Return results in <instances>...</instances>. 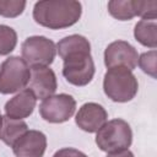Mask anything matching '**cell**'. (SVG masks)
Returning <instances> with one entry per match:
<instances>
[{
  "label": "cell",
  "mask_w": 157,
  "mask_h": 157,
  "mask_svg": "<svg viewBox=\"0 0 157 157\" xmlns=\"http://www.w3.org/2000/svg\"><path fill=\"white\" fill-rule=\"evenodd\" d=\"M56 52L63 59V76L77 87L88 85L96 72L94 61L91 55V44L81 34H71L60 39Z\"/></svg>",
  "instance_id": "cell-1"
},
{
  "label": "cell",
  "mask_w": 157,
  "mask_h": 157,
  "mask_svg": "<svg viewBox=\"0 0 157 157\" xmlns=\"http://www.w3.org/2000/svg\"><path fill=\"white\" fill-rule=\"evenodd\" d=\"M82 15V5L75 0H45L38 1L33 7L34 21L49 29H63L78 22Z\"/></svg>",
  "instance_id": "cell-2"
},
{
  "label": "cell",
  "mask_w": 157,
  "mask_h": 157,
  "mask_svg": "<svg viewBox=\"0 0 157 157\" xmlns=\"http://www.w3.org/2000/svg\"><path fill=\"white\" fill-rule=\"evenodd\" d=\"M137 90V78L129 69L124 66H115L107 70L103 78V91L113 102H129L135 98Z\"/></svg>",
  "instance_id": "cell-3"
},
{
  "label": "cell",
  "mask_w": 157,
  "mask_h": 157,
  "mask_svg": "<svg viewBox=\"0 0 157 157\" xmlns=\"http://www.w3.org/2000/svg\"><path fill=\"white\" fill-rule=\"evenodd\" d=\"M132 142V131L124 119H112L96 132V144L103 152L115 153L129 150Z\"/></svg>",
  "instance_id": "cell-4"
},
{
  "label": "cell",
  "mask_w": 157,
  "mask_h": 157,
  "mask_svg": "<svg viewBox=\"0 0 157 157\" xmlns=\"http://www.w3.org/2000/svg\"><path fill=\"white\" fill-rule=\"evenodd\" d=\"M31 78L27 63L17 56H9L0 65V93L11 94L25 90Z\"/></svg>",
  "instance_id": "cell-5"
},
{
  "label": "cell",
  "mask_w": 157,
  "mask_h": 157,
  "mask_svg": "<svg viewBox=\"0 0 157 157\" xmlns=\"http://www.w3.org/2000/svg\"><path fill=\"white\" fill-rule=\"evenodd\" d=\"M22 59L28 66H49L56 55V44L44 36H32L21 47Z\"/></svg>",
  "instance_id": "cell-6"
},
{
  "label": "cell",
  "mask_w": 157,
  "mask_h": 157,
  "mask_svg": "<svg viewBox=\"0 0 157 157\" xmlns=\"http://www.w3.org/2000/svg\"><path fill=\"white\" fill-rule=\"evenodd\" d=\"M76 110V101L71 94L59 93L47 97L39 105L40 117L53 124L67 121Z\"/></svg>",
  "instance_id": "cell-7"
},
{
  "label": "cell",
  "mask_w": 157,
  "mask_h": 157,
  "mask_svg": "<svg viewBox=\"0 0 157 157\" xmlns=\"http://www.w3.org/2000/svg\"><path fill=\"white\" fill-rule=\"evenodd\" d=\"M139 53L129 42L115 40L108 44L104 50V65L110 69L115 66H124L132 71L137 66Z\"/></svg>",
  "instance_id": "cell-8"
},
{
  "label": "cell",
  "mask_w": 157,
  "mask_h": 157,
  "mask_svg": "<svg viewBox=\"0 0 157 157\" xmlns=\"http://www.w3.org/2000/svg\"><path fill=\"white\" fill-rule=\"evenodd\" d=\"M28 88L37 99L43 101L53 96L58 88V81L53 69L49 66H32Z\"/></svg>",
  "instance_id": "cell-9"
},
{
  "label": "cell",
  "mask_w": 157,
  "mask_h": 157,
  "mask_svg": "<svg viewBox=\"0 0 157 157\" xmlns=\"http://www.w3.org/2000/svg\"><path fill=\"white\" fill-rule=\"evenodd\" d=\"M107 121V110L101 104L94 102L82 104L75 117L76 125L86 132H97Z\"/></svg>",
  "instance_id": "cell-10"
},
{
  "label": "cell",
  "mask_w": 157,
  "mask_h": 157,
  "mask_svg": "<svg viewBox=\"0 0 157 157\" xmlns=\"http://www.w3.org/2000/svg\"><path fill=\"white\" fill-rule=\"evenodd\" d=\"M47 150V136L38 130L26 131L12 146L16 157H43Z\"/></svg>",
  "instance_id": "cell-11"
},
{
  "label": "cell",
  "mask_w": 157,
  "mask_h": 157,
  "mask_svg": "<svg viewBox=\"0 0 157 157\" xmlns=\"http://www.w3.org/2000/svg\"><path fill=\"white\" fill-rule=\"evenodd\" d=\"M36 103L37 98L33 94V92L29 88H25L6 102L4 107L5 115L11 119L23 120L33 113Z\"/></svg>",
  "instance_id": "cell-12"
},
{
  "label": "cell",
  "mask_w": 157,
  "mask_h": 157,
  "mask_svg": "<svg viewBox=\"0 0 157 157\" xmlns=\"http://www.w3.org/2000/svg\"><path fill=\"white\" fill-rule=\"evenodd\" d=\"M28 131V125L23 120L11 119L9 117H2V125L0 128V140L12 147L13 144L26 132Z\"/></svg>",
  "instance_id": "cell-13"
},
{
  "label": "cell",
  "mask_w": 157,
  "mask_h": 157,
  "mask_svg": "<svg viewBox=\"0 0 157 157\" xmlns=\"http://www.w3.org/2000/svg\"><path fill=\"white\" fill-rule=\"evenodd\" d=\"M135 39L144 47L156 49L157 47V23L153 20H140L134 28Z\"/></svg>",
  "instance_id": "cell-14"
},
{
  "label": "cell",
  "mask_w": 157,
  "mask_h": 157,
  "mask_svg": "<svg viewBox=\"0 0 157 157\" xmlns=\"http://www.w3.org/2000/svg\"><path fill=\"white\" fill-rule=\"evenodd\" d=\"M108 12L119 21H129L136 16L135 0H112L108 2Z\"/></svg>",
  "instance_id": "cell-15"
},
{
  "label": "cell",
  "mask_w": 157,
  "mask_h": 157,
  "mask_svg": "<svg viewBox=\"0 0 157 157\" xmlns=\"http://www.w3.org/2000/svg\"><path fill=\"white\" fill-rule=\"evenodd\" d=\"M17 44L16 31L6 25H0V56L9 55Z\"/></svg>",
  "instance_id": "cell-16"
},
{
  "label": "cell",
  "mask_w": 157,
  "mask_h": 157,
  "mask_svg": "<svg viewBox=\"0 0 157 157\" xmlns=\"http://www.w3.org/2000/svg\"><path fill=\"white\" fill-rule=\"evenodd\" d=\"M26 7L23 0H0V16L15 18L20 16Z\"/></svg>",
  "instance_id": "cell-17"
},
{
  "label": "cell",
  "mask_w": 157,
  "mask_h": 157,
  "mask_svg": "<svg viewBox=\"0 0 157 157\" xmlns=\"http://www.w3.org/2000/svg\"><path fill=\"white\" fill-rule=\"evenodd\" d=\"M156 61H157V52H156V49H152L150 52L142 53L139 56L137 65L145 74L150 75L152 78H156V70H157Z\"/></svg>",
  "instance_id": "cell-18"
},
{
  "label": "cell",
  "mask_w": 157,
  "mask_h": 157,
  "mask_svg": "<svg viewBox=\"0 0 157 157\" xmlns=\"http://www.w3.org/2000/svg\"><path fill=\"white\" fill-rule=\"evenodd\" d=\"M135 11L136 16L141 17V20H156L157 17V1H142L135 0Z\"/></svg>",
  "instance_id": "cell-19"
},
{
  "label": "cell",
  "mask_w": 157,
  "mask_h": 157,
  "mask_svg": "<svg viewBox=\"0 0 157 157\" xmlns=\"http://www.w3.org/2000/svg\"><path fill=\"white\" fill-rule=\"evenodd\" d=\"M53 157H88V156L76 148L64 147V148H60L59 151H56Z\"/></svg>",
  "instance_id": "cell-20"
},
{
  "label": "cell",
  "mask_w": 157,
  "mask_h": 157,
  "mask_svg": "<svg viewBox=\"0 0 157 157\" xmlns=\"http://www.w3.org/2000/svg\"><path fill=\"white\" fill-rule=\"evenodd\" d=\"M107 157H135L134 153L129 150L121 151V152H115V153H108Z\"/></svg>",
  "instance_id": "cell-21"
},
{
  "label": "cell",
  "mask_w": 157,
  "mask_h": 157,
  "mask_svg": "<svg viewBox=\"0 0 157 157\" xmlns=\"http://www.w3.org/2000/svg\"><path fill=\"white\" fill-rule=\"evenodd\" d=\"M1 125H2V115L0 113V128H1Z\"/></svg>",
  "instance_id": "cell-22"
}]
</instances>
